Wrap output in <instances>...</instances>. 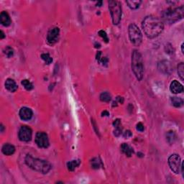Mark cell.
<instances>
[{"instance_id": "1", "label": "cell", "mask_w": 184, "mask_h": 184, "mask_svg": "<svg viewBox=\"0 0 184 184\" xmlns=\"http://www.w3.org/2000/svg\"><path fill=\"white\" fill-rule=\"evenodd\" d=\"M142 27L146 36L150 39L158 36L164 29L163 21L153 15L147 16L142 21Z\"/></svg>"}, {"instance_id": "2", "label": "cell", "mask_w": 184, "mask_h": 184, "mask_svg": "<svg viewBox=\"0 0 184 184\" xmlns=\"http://www.w3.org/2000/svg\"><path fill=\"white\" fill-rule=\"evenodd\" d=\"M25 163L34 171L43 174L48 173L51 169V165L48 161L39 158H35L30 155H28L25 158Z\"/></svg>"}, {"instance_id": "3", "label": "cell", "mask_w": 184, "mask_h": 184, "mask_svg": "<svg viewBox=\"0 0 184 184\" xmlns=\"http://www.w3.org/2000/svg\"><path fill=\"white\" fill-rule=\"evenodd\" d=\"M183 6L179 7H169L164 10L162 13V19L166 23L174 24L183 17Z\"/></svg>"}, {"instance_id": "4", "label": "cell", "mask_w": 184, "mask_h": 184, "mask_svg": "<svg viewBox=\"0 0 184 184\" xmlns=\"http://www.w3.org/2000/svg\"><path fill=\"white\" fill-rule=\"evenodd\" d=\"M132 69L138 81H141L144 75V66L142 55L134 50L132 54Z\"/></svg>"}, {"instance_id": "5", "label": "cell", "mask_w": 184, "mask_h": 184, "mask_svg": "<svg viewBox=\"0 0 184 184\" xmlns=\"http://www.w3.org/2000/svg\"><path fill=\"white\" fill-rule=\"evenodd\" d=\"M109 9L111 13L112 22L114 25H118L122 18V5L119 1H109Z\"/></svg>"}, {"instance_id": "6", "label": "cell", "mask_w": 184, "mask_h": 184, "mask_svg": "<svg viewBox=\"0 0 184 184\" xmlns=\"http://www.w3.org/2000/svg\"><path fill=\"white\" fill-rule=\"evenodd\" d=\"M128 32L130 42L136 46H139L142 40V32L139 28L135 24L132 23L129 26Z\"/></svg>"}, {"instance_id": "7", "label": "cell", "mask_w": 184, "mask_h": 184, "mask_svg": "<svg viewBox=\"0 0 184 184\" xmlns=\"http://www.w3.org/2000/svg\"><path fill=\"white\" fill-rule=\"evenodd\" d=\"M168 164L171 171L175 174L180 173V169L181 168V158L177 154H173L168 158Z\"/></svg>"}, {"instance_id": "8", "label": "cell", "mask_w": 184, "mask_h": 184, "mask_svg": "<svg viewBox=\"0 0 184 184\" xmlns=\"http://www.w3.org/2000/svg\"><path fill=\"white\" fill-rule=\"evenodd\" d=\"M35 143L39 148H47L49 146V140L46 133L39 132L35 135Z\"/></svg>"}, {"instance_id": "9", "label": "cell", "mask_w": 184, "mask_h": 184, "mask_svg": "<svg viewBox=\"0 0 184 184\" xmlns=\"http://www.w3.org/2000/svg\"><path fill=\"white\" fill-rule=\"evenodd\" d=\"M19 139L22 142H29L32 139V131L28 126H22L18 133Z\"/></svg>"}, {"instance_id": "10", "label": "cell", "mask_w": 184, "mask_h": 184, "mask_svg": "<svg viewBox=\"0 0 184 184\" xmlns=\"http://www.w3.org/2000/svg\"><path fill=\"white\" fill-rule=\"evenodd\" d=\"M59 34H60V30L57 27L49 30L47 35V40L48 43L54 44L58 42L59 39Z\"/></svg>"}, {"instance_id": "11", "label": "cell", "mask_w": 184, "mask_h": 184, "mask_svg": "<svg viewBox=\"0 0 184 184\" xmlns=\"http://www.w3.org/2000/svg\"><path fill=\"white\" fill-rule=\"evenodd\" d=\"M19 114L21 120H24V121H28L32 118L33 112H32V109L28 107H22L19 111Z\"/></svg>"}, {"instance_id": "12", "label": "cell", "mask_w": 184, "mask_h": 184, "mask_svg": "<svg viewBox=\"0 0 184 184\" xmlns=\"http://www.w3.org/2000/svg\"><path fill=\"white\" fill-rule=\"evenodd\" d=\"M158 69L163 73H170L172 71V66L170 62L167 60H163L158 63Z\"/></svg>"}, {"instance_id": "13", "label": "cell", "mask_w": 184, "mask_h": 184, "mask_svg": "<svg viewBox=\"0 0 184 184\" xmlns=\"http://www.w3.org/2000/svg\"><path fill=\"white\" fill-rule=\"evenodd\" d=\"M170 89L173 94H180L183 91V87L181 83H179L178 81L175 80L171 83Z\"/></svg>"}, {"instance_id": "14", "label": "cell", "mask_w": 184, "mask_h": 184, "mask_svg": "<svg viewBox=\"0 0 184 184\" xmlns=\"http://www.w3.org/2000/svg\"><path fill=\"white\" fill-rule=\"evenodd\" d=\"M0 21H1L2 25L5 27L9 26L11 22H12V20H11L9 14L7 12H5V11L2 12L1 15H0Z\"/></svg>"}, {"instance_id": "15", "label": "cell", "mask_w": 184, "mask_h": 184, "mask_svg": "<svg viewBox=\"0 0 184 184\" xmlns=\"http://www.w3.org/2000/svg\"><path fill=\"white\" fill-rule=\"evenodd\" d=\"M5 88H6L9 91L15 92L17 91L18 86L17 85L16 82H15L13 79H7L6 81H5Z\"/></svg>"}, {"instance_id": "16", "label": "cell", "mask_w": 184, "mask_h": 184, "mask_svg": "<svg viewBox=\"0 0 184 184\" xmlns=\"http://www.w3.org/2000/svg\"><path fill=\"white\" fill-rule=\"evenodd\" d=\"M2 151L5 155H12L15 152V148L11 144H5L2 147Z\"/></svg>"}, {"instance_id": "17", "label": "cell", "mask_w": 184, "mask_h": 184, "mask_svg": "<svg viewBox=\"0 0 184 184\" xmlns=\"http://www.w3.org/2000/svg\"><path fill=\"white\" fill-rule=\"evenodd\" d=\"M121 150L123 153H124L128 157H131L132 155V154L134 153L133 148H131L129 145H127V143H123L121 145Z\"/></svg>"}, {"instance_id": "18", "label": "cell", "mask_w": 184, "mask_h": 184, "mask_svg": "<svg viewBox=\"0 0 184 184\" xmlns=\"http://www.w3.org/2000/svg\"><path fill=\"white\" fill-rule=\"evenodd\" d=\"M176 134L173 131H169L166 134V140L169 144H173L176 140Z\"/></svg>"}, {"instance_id": "19", "label": "cell", "mask_w": 184, "mask_h": 184, "mask_svg": "<svg viewBox=\"0 0 184 184\" xmlns=\"http://www.w3.org/2000/svg\"><path fill=\"white\" fill-rule=\"evenodd\" d=\"M171 101L173 105L175 107H181L183 105V100L181 98H179V97H172Z\"/></svg>"}, {"instance_id": "20", "label": "cell", "mask_w": 184, "mask_h": 184, "mask_svg": "<svg viewBox=\"0 0 184 184\" xmlns=\"http://www.w3.org/2000/svg\"><path fill=\"white\" fill-rule=\"evenodd\" d=\"M141 1L140 0H131V1H127V4L128 5L129 7L131 8L132 9H136L139 8L140 5L141 4Z\"/></svg>"}, {"instance_id": "21", "label": "cell", "mask_w": 184, "mask_h": 184, "mask_svg": "<svg viewBox=\"0 0 184 184\" xmlns=\"http://www.w3.org/2000/svg\"><path fill=\"white\" fill-rule=\"evenodd\" d=\"M80 165V160H71L67 163L68 169L70 171H73Z\"/></svg>"}, {"instance_id": "22", "label": "cell", "mask_w": 184, "mask_h": 184, "mask_svg": "<svg viewBox=\"0 0 184 184\" xmlns=\"http://www.w3.org/2000/svg\"><path fill=\"white\" fill-rule=\"evenodd\" d=\"M21 83H22V85L25 87V89H26V90L30 91L33 89V85H32V83H31L29 80H27V79L22 80Z\"/></svg>"}, {"instance_id": "23", "label": "cell", "mask_w": 184, "mask_h": 184, "mask_svg": "<svg viewBox=\"0 0 184 184\" xmlns=\"http://www.w3.org/2000/svg\"><path fill=\"white\" fill-rule=\"evenodd\" d=\"M111 95L108 92H104L100 95V100L104 102H109L111 100Z\"/></svg>"}, {"instance_id": "24", "label": "cell", "mask_w": 184, "mask_h": 184, "mask_svg": "<svg viewBox=\"0 0 184 184\" xmlns=\"http://www.w3.org/2000/svg\"><path fill=\"white\" fill-rule=\"evenodd\" d=\"M41 58L47 63V64H50L53 61V58L50 56V55L48 53H43L41 55Z\"/></svg>"}, {"instance_id": "25", "label": "cell", "mask_w": 184, "mask_h": 184, "mask_svg": "<svg viewBox=\"0 0 184 184\" xmlns=\"http://www.w3.org/2000/svg\"><path fill=\"white\" fill-rule=\"evenodd\" d=\"M178 73L180 78L182 80L184 79V64L183 63H181L178 66Z\"/></svg>"}, {"instance_id": "26", "label": "cell", "mask_w": 184, "mask_h": 184, "mask_svg": "<svg viewBox=\"0 0 184 184\" xmlns=\"http://www.w3.org/2000/svg\"><path fill=\"white\" fill-rule=\"evenodd\" d=\"M4 53L8 58H12L14 55V50L9 46H7L4 50Z\"/></svg>"}, {"instance_id": "27", "label": "cell", "mask_w": 184, "mask_h": 184, "mask_svg": "<svg viewBox=\"0 0 184 184\" xmlns=\"http://www.w3.org/2000/svg\"><path fill=\"white\" fill-rule=\"evenodd\" d=\"M99 35L100 37H101V38L104 39V40L105 41V42H109V38H108V37H107V33L105 32V31L100 30L99 32Z\"/></svg>"}, {"instance_id": "28", "label": "cell", "mask_w": 184, "mask_h": 184, "mask_svg": "<svg viewBox=\"0 0 184 184\" xmlns=\"http://www.w3.org/2000/svg\"><path fill=\"white\" fill-rule=\"evenodd\" d=\"M91 165L94 168H99L100 166V161H99L97 158H94L91 161Z\"/></svg>"}, {"instance_id": "29", "label": "cell", "mask_w": 184, "mask_h": 184, "mask_svg": "<svg viewBox=\"0 0 184 184\" xmlns=\"http://www.w3.org/2000/svg\"><path fill=\"white\" fill-rule=\"evenodd\" d=\"M165 51H166V53H168V54H172V53H173L174 49L172 45H170V44H168V45L165 46Z\"/></svg>"}, {"instance_id": "30", "label": "cell", "mask_w": 184, "mask_h": 184, "mask_svg": "<svg viewBox=\"0 0 184 184\" xmlns=\"http://www.w3.org/2000/svg\"><path fill=\"white\" fill-rule=\"evenodd\" d=\"M122 127H120H120H116L115 130H114V135L117 136V137L120 136V134H122Z\"/></svg>"}, {"instance_id": "31", "label": "cell", "mask_w": 184, "mask_h": 184, "mask_svg": "<svg viewBox=\"0 0 184 184\" xmlns=\"http://www.w3.org/2000/svg\"><path fill=\"white\" fill-rule=\"evenodd\" d=\"M136 128H137V130L140 132H143L144 130H145L144 125L141 122L138 123V124H137V127H136Z\"/></svg>"}, {"instance_id": "32", "label": "cell", "mask_w": 184, "mask_h": 184, "mask_svg": "<svg viewBox=\"0 0 184 184\" xmlns=\"http://www.w3.org/2000/svg\"><path fill=\"white\" fill-rule=\"evenodd\" d=\"M132 135V134L131 131H130V130H127V131H126L125 132H124V134H123V136H124V138H129V137H131Z\"/></svg>"}, {"instance_id": "33", "label": "cell", "mask_w": 184, "mask_h": 184, "mask_svg": "<svg viewBox=\"0 0 184 184\" xmlns=\"http://www.w3.org/2000/svg\"><path fill=\"white\" fill-rule=\"evenodd\" d=\"M113 125H114L115 127H120V126L121 125V122H120V119H117V120H114V122H113Z\"/></svg>"}, {"instance_id": "34", "label": "cell", "mask_w": 184, "mask_h": 184, "mask_svg": "<svg viewBox=\"0 0 184 184\" xmlns=\"http://www.w3.org/2000/svg\"><path fill=\"white\" fill-rule=\"evenodd\" d=\"M117 101H118V102L121 103V104H123V102H124V99L122 98V97H118L117 98Z\"/></svg>"}, {"instance_id": "35", "label": "cell", "mask_w": 184, "mask_h": 184, "mask_svg": "<svg viewBox=\"0 0 184 184\" xmlns=\"http://www.w3.org/2000/svg\"><path fill=\"white\" fill-rule=\"evenodd\" d=\"M109 113L107 111H104L102 112V116H109Z\"/></svg>"}, {"instance_id": "36", "label": "cell", "mask_w": 184, "mask_h": 184, "mask_svg": "<svg viewBox=\"0 0 184 184\" xmlns=\"http://www.w3.org/2000/svg\"><path fill=\"white\" fill-rule=\"evenodd\" d=\"M4 38H5V33L3 32V31H1V37H0V38L3 39Z\"/></svg>"}, {"instance_id": "37", "label": "cell", "mask_w": 184, "mask_h": 184, "mask_svg": "<svg viewBox=\"0 0 184 184\" xmlns=\"http://www.w3.org/2000/svg\"><path fill=\"white\" fill-rule=\"evenodd\" d=\"M181 50H182V53H184V51H183V43L182 45H181Z\"/></svg>"}, {"instance_id": "38", "label": "cell", "mask_w": 184, "mask_h": 184, "mask_svg": "<svg viewBox=\"0 0 184 184\" xmlns=\"http://www.w3.org/2000/svg\"><path fill=\"white\" fill-rule=\"evenodd\" d=\"M1 128H2V130H1V132H3V130H4V126L2 125V124H1Z\"/></svg>"}, {"instance_id": "39", "label": "cell", "mask_w": 184, "mask_h": 184, "mask_svg": "<svg viewBox=\"0 0 184 184\" xmlns=\"http://www.w3.org/2000/svg\"><path fill=\"white\" fill-rule=\"evenodd\" d=\"M101 4H102V2H98V3H97V6H99V5H101Z\"/></svg>"}]
</instances>
